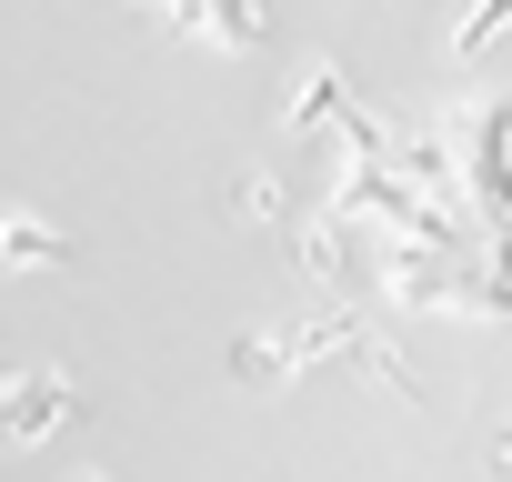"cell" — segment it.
<instances>
[{"instance_id": "6", "label": "cell", "mask_w": 512, "mask_h": 482, "mask_svg": "<svg viewBox=\"0 0 512 482\" xmlns=\"http://www.w3.org/2000/svg\"><path fill=\"white\" fill-rule=\"evenodd\" d=\"M0 272H71V231L51 211L11 201V211H0Z\"/></svg>"}, {"instance_id": "9", "label": "cell", "mask_w": 512, "mask_h": 482, "mask_svg": "<svg viewBox=\"0 0 512 482\" xmlns=\"http://www.w3.org/2000/svg\"><path fill=\"white\" fill-rule=\"evenodd\" d=\"M0 372H11V352H0Z\"/></svg>"}, {"instance_id": "7", "label": "cell", "mask_w": 512, "mask_h": 482, "mask_svg": "<svg viewBox=\"0 0 512 482\" xmlns=\"http://www.w3.org/2000/svg\"><path fill=\"white\" fill-rule=\"evenodd\" d=\"M502 31H512V11H502V0H452V71L502 81Z\"/></svg>"}, {"instance_id": "4", "label": "cell", "mask_w": 512, "mask_h": 482, "mask_svg": "<svg viewBox=\"0 0 512 482\" xmlns=\"http://www.w3.org/2000/svg\"><path fill=\"white\" fill-rule=\"evenodd\" d=\"M71 422H81V382L71 372H51V362H11V372H0V442H11V452H41Z\"/></svg>"}, {"instance_id": "5", "label": "cell", "mask_w": 512, "mask_h": 482, "mask_svg": "<svg viewBox=\"0 0 512 482\" xmlns=\"http://www.w3.org/2000/svg\"><path fill=\"white\" fill-rule=\"evenodd\" d=\"M131 11H151L161 31H181L201 51H251L272 31V0H131Z\"/></svg>"}, {"instance_id": "2", "label": "cell", "mask_w": 512, "mask_h": 482, "mask_svg": "<svg viewBox=\"0 0 512 482\" xmlns=\"http://www.w3.org/2000/svg\"><path fill=\"white\" fill-rule=\"evenodd\" d=\"M231 372H262V382H302V372H372L382 392H422L412 362L362 322V312H292V322H262V332H241Z\"/></svg>"}, {"instance_id": "8", "label": "cell", "mask_w": 512, "mask_h": 482, "mask_svg": "<svg viewBox=\"0 0 512 482\" xmlns=\"http://www.w3.org/2000/svg\"><path fill=\"white\" fill-rule=\"evenodd\" d=\"M231 211H241V221H272V211H282V191H272V181H262V171H251V181H241V191H231Z\"/></svg>"}, {"instance_id": "1", "label": "cell", "mask_w": 512, "mask_h": 482, "mask_svg": "<svg viewBox=\"0 0 512 482\" xmlns=\"http://www.w3.org/2000/svg\"><path fill=\"white\" fill-rule=\"evenodd\" d=\"M422 151H432V171L452 181V201H462L482 231L512 221V101H502V81H462V91L422 121Z\"/></svg>"}, {"instance_id": "3", "label": "cell", "mask_w": 512, "mask_h": 482, "mask_svg": "<svg viewBox=\"0 0 512 482\" xmlns=\"http://www.w3.org/2000/svg\"><path fill=\"white\" fill-rule=\"evenodd\" d=\"M282 131H292L302 151H322V171H342V161H362V151L392 141V121L352 91L342 61H302V71H292V91H282Z\"/></svg>"}]
</instances>
